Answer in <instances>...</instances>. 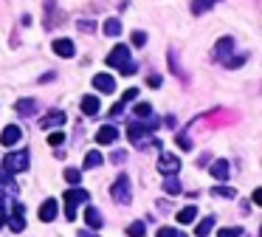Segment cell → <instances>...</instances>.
<instances>
[{"instance_id":"6da1fadb","label":"cell","mask_w":262,"mask_h":237,"mask_svg":"<svg viewBox=\"0 0 262 237\" xmlns=\"http://www.w3.org/2000/svg\"><path fill=\"white\" fill-rule=\"evenodd\" d=\"M155 127H158V118H155V116H152L147 124H144V122H138V118H135V122H130V127H127L130 142H133L135 147H144V144H147V136H152V130H155Z\"/></svg>"},{"instance_id":"ac0fdd59","label":"cell","mask_w":262,"mask_h":237,"mask_svg":"<svg viewBox=\"0 0 262 237\" xmlns=\"http://www.w3.org/2000/svg\"><path fill=\"white\" fill-rule=\"evenodd\" d=\"M82 113H85V116H96V113H99V99H96V96H82Z\"/></svg>"},{"instance_id":"ab89813d","label":"cell","mask_w":262,"mask_h":237,"mask_svg":"<svg viewBox=\"0 0 262 237\" xmlns=\"http://www.w3.org/2000/svg\"><path fill=\"white\" fill-rule=\"evenodd\" d=\"M0 226H6V209L0 206Z\"/></svg>"},{"instance_id":"8992f818","label":"cell","mask_w":262,"mask_h":237,"mask_svg":"<svg viewBox=\"0 0 262 237\" xmlns=\"http://www.w3.org/2000/svg\"><path fill=\"white\" fill-rule=\"evenodd\" d=\"M79 204H90V192L87 190H82V186H71V190L65 192V206H76Z\"/></svg>"},{"instance_id":"b9f144b4","label":"cell","mask_w":262,"mask_h":237,"mask_svg":"<svg viewBox=\"0 0 262 237\" xmlns=\"http://www.w3.org/2000/svg\"><path fill=\"white\" fill-rule=\"evenodd\" d=\"M260 237H262V226H260Z\"/></svg>"},{"instance_id":"277c9868","label":"cell","mask_w":262,"mask_h":237,"mask_svg":"<svg viewBox=\"0 0 262 237\" xmlns=\"http://www.w3.org/2000/svg\"><path fill=\"white\" fill-rule=\"evenodd\" d=\"M234 40L231 37H220L217 40V46H215V51H212V60H215V62H220V65H226L231 60V51H234Z\"/></svg>"},{"instance_id":"52a82bcc","label":"cell","mask_w":262,"mask_h":237,"mask_svg":"<svg viewBox=\"0 0 262 237\" xmlns=\"http://www.w3.org/2000/svg\"><path fill=\"white\" fill-rule=\"evenodd\" d=\"M11 232H23L25 229V206L23 204H11V220H8Z\"/></svg>"},{"instance_id":"f1b7e54d","label":"cell","mask_w":262,"mask_h":237,"mask_svg":"<svg viewBox=\"0 0 262 237\" xmlns=\"http://www.w3.org/2000/svg\"><path fill=\"white\" fill-rule=\"evenodd\" d=\"M243 234V229L240 226H229V229H220L217 232V237H240Z\"/></svg>"},{"instance_id":"4316f807","label":"cell","mask_w":262,"mask_h":237,"mask_svg":"<svg viewBox=\"0 0 262 237\" xmlns=\"http://www.w3.org/2000/svg\"><path fill=\"white\" fill-rule=\"evenodd\" d=\"M65 181H68V186H79L82 172L79 170H73V166H68V170H65Z\"/></svg>"},{"instance_id":"9a60e30c","label":"cell","mask_w":262,"mask_h":237,"mask_svg":"<svg viewBox=\"0 0 262 237\" xmlns=\"http://www.w3.org/2000/svg\"><path fill=\"white\" fill-rule=\"evenodd\" d=\"M37 214H40L42 223H51V220H54V218H56V200H54V198H48L45 204L40 206V212H37Z\"/></svg>"},{"instance_id":"836d02e7","label":"cell","mask_w":262,"mask_h":237,"mask_svg":"<svg viewBox=\"0 0 262 237\" xmlns=\"http://www.w3.org/2000/svg\"><path fill=\"white\" fill-rule=\"evenodd\" d=\"M135 96H138V90H135V88H127V90H124V96H121V102H133Z\"/></svg>"},{"instance_id":"484cf974","label":"cell","mask_w":262,"mask_h":237,"mask_svg":"<svg viewBox=\"0 0 262 237\" xmlns=\"http://www.w3.org/2000/svg\"><path fill=\"white\" fill-rule=\"evenodd\" d=\"M212 195L226 198V200H234V198H237V190H231V186H212Z\"/></svg>"},{"instance_id":"d6986e66","label":"cell","mask_w":262,"mask_h":237,"mask_svg":"<svg viewBox=\"0 0 262 237\" xmlns=\"http://www.w3.org/2000/svg\"><path fill=\"white\" fill-rule=\"evenodd\" d=\"M102 161H104L102 152H99V150H90L85 156V164H82V166H85V170H96V166H102Z\"/></svg>"},{"instance_id":"d4e9b609","label":"cell","mask_w":262,"mask_h":237,"mask_svg":"<svg viewBox=\"0 0 262 237\" xmlns=\"http://www.w3.org/2000/svg\"><path fill=\"white\" fill-rule=\"evenodd\" d=\"M104 34H107V37H119V34H121V23L116 20V17L104 20Z\"/></svg>"},{"instance_id":"83f0119b","label":"cell","mask_w":262,"mask_h":237,"mask_svg":"<svg viewBox=\"0 0 262 237\" xmlns=\"http://www.w3.org/2000/svg\"><path fill=\"white\" fill-rule=\"evenodd\" d=\"M144 234H147V226H144L141 220H135L127 226V237H144Z\"/></svg>"},{"instance_id":"f546056e","label":"cell","mask_w":262,"mask_h":237,"mask_svg":"<svg viewBox=\"0 0 262 237\" xmlns=\"http://www.w3.org/2000/svg\"><path fill=\"white\" fill-rule=\"evenodd\" d=\"M155 237H183V234H181L178 229H172V226H161V229H158V234H155Z\"/></svg>"},{"instance_id":"74e56055","label":"cell","mask_w":262,"mask_h":237,"mask_svg":"<svg viewBox=\"0 0 262 237\" xmlns=\"http://www.w3.org/2000/svg\"><path fill=\"white\" fill-rule=\"evenodd\" d=\"M251 200H254L257 206H262V186H257V190H254V195H251Z\"/></svg>"},{"instance_id":"7c38bea8","label":"cell","mask_w":262,"mask_h":237,"mask_svg":"<svg viewBox=\"0 0 262 237\" xmlns=\"http://www.w3.org/2000/svg\"><path fill=\"white\" fill-rule=\"evenodd\" d=\"M65 113L62 110H51V113H45V116L40 118V127L42 130H54V127H59V124H65Z\"/></svg>"},{"instance_id":"2e32d148","label":"cell","mask_w":262,"mask_h":237,"mask_svg":"<svg viewBox=\"0 0 262 237\" xmlns=\"http://www.w3.org/2000/svg\"><path fill=\"white\" fill-rule=\"evenodd\" d=\"M85 223L87 226H90V229H102V212H99V209H96V206H90L87 204V209H85Z\"/></svg>"},{"instance_id":"5b68a950","label":"cell","mask_w":262,"mask_h":237,"mask_svg":"<svg viewBox=\"0 0 262 237\" xmlns=\"http://www.w3.org/2000/svg\"><path fill=\"white\" fill-rule=\"evenodd\" d=\"M107 65H110V68H119V71H124V68L130 65V48L127 46H116L110 54H107Z\"/></svg>"},{"instance_id":"ffe728a7","label":"cell","mask_w":262,"mask_h":237,"mask_svg":"<svg viewBox=\"0 0 262 237\" xmlns=\"http://www.w3.org/2000/svg\"><path fill=\"white\" fill-rule=\"evenodd\" d=\"M17 113H20V116H34V113H37V102H34V99H20V102H17Z\"/></svg>"},{"instance_id":"d6a6232c","label":"cell","mask_w":262,"mask_h":237,"mask_svg":"<svg viewBox=\"0 0 262 237\" xmlns=\"http://www.w3.org/2000/svg\"><path fill=\"white\" fill-rule=\"evenodd\" d=\"M130 42H133V46H138V48H141L144 42H147V34H144V32H133V37H130Z\"/></svg>"},{"instance_id":"9c48e42d","label":"cell","mask_w":262,"mask_h":237,"mask_svg":"<svg viewBox=\"0 0 262 237\" xmlns=\"http://www.w3.org/2000/svg\"><path fill=\"white\" fill-rule=\"evenodd\" d=\"M54 54H56V56H65V60H71V56L76 54V46H73V40H68V37L54 40Z\"/></svg>"},{"instance_id":"7402d4cb","label":"cell","mask_w":262,"mask_h":237,"mask_svg":"<svg viewBox=\"0 0 262 237\" xmlns=\"http://www.w3.org/2000/svg\"><path fill=\"white\" fill-rule=\"evenodd\" d=\"M181 181H178V178H175V175H167V181H164V192H167V195H181Z\"/></svg>"},{"instance_id":"30bf717a","label":"cell","mask_w":262,"mask_h":237,"mask_svg":"<svg viewBox=\"0 0 262 237\" xmlns=\"http://www.w3.org/2000/svg\"><path fill=\"white\" fill-rule=\"evenodd\" d=\"M20 138H23V130H20L17 124H8L6 130L0 133V144H3V147H14Z\"/></svg>"},{"instance_id":"ba28073f","label":"cell","mask_w":262,"mask_h":237,"mask_svg":"<svg viewBox=\"0 0 262 237\" xmlns=\"http://www.w3.org/2000/svg\"><path fill=\"white\" fill-rule=\"evenodd\" d=\"M181 170V158L178 156H161L158 158V172L161 175H175Z\"/></svg>"},{"instance_id":"7a4b0ae2","label":"cell","mask_w":262,"mask_h":237,"mask_svg":"<svg viewBox=\"0 0 262 237\" xmlns=\"http://www.w3.org/2000/svg\"><path fill=\"white\" fill-rule=\"evenodd\" d=\"M110 195H113V200H116V204H121V206H127L130 200H133V184H130L127 175H119V178L113 181Z\"/></svg>"},{"instance_id":"3957f363","label":"cell","mask_w":262,"mask_h":237,"mask_svg":"<svg viewBox=\"0 0 262 237\" xmlns=\"http://www.w3.org/2000/svg\"><path fill=\"white\" fill-rule=\"evenodd\" d=\"M3 170H6L8 175H17V172H25L28 170V152H8L6 158H3Z\"/></svg>"},{"instance_id":"44dd1931","label":"cell","mask_w":262,"mask_h":237,"mask_svg":"<svg viewBox=\"0 0 262 237\" xmlns=\"http://www.w3.org/2000/svg\"><path fill=\"white\" fill-rule=\"evenodd\" d=\"M133 113H135V118H138V122H150V118H152V108L147 102H138L133 108Z\"/></svg>"},{"instance_id":"60d3db41","label":"cell","mask_w":262,"mask_h":237,"mask_svg":"<svg viewBox=\"0 0 262 237\" xmlns=\"http://www.w3.org/2000/svg\"><path fill=\"white\" fill-rule=\"evenodd\" d=\"M79 237H96L93 232H79Z\"/></svg>"},{"instance_id":"e0dca14e","label":"cell","mask_w":262,"mask_h":237,"mask_svg":"<svg viewBox=\"0 0 262 237\" xmlns=\"http://www.w3.org/2000/svg\"><path fill=\"white\" fill-rule=\"evenodd\" d=\"M198 220V206H186V209H181L178 212V223L181 226H189V223Z\"/></svg>"},{"instance_id":"d590c367","label":"cell","mask_w":262,"mask_h":237,"mask_svg":"<svg viewBox=\"0 0 262 237\" xmlns=\"http://www.w3.org/2000/svg\"><path fill=\"white\" fill-rule=\"evenodd\" d=\"M76 26H79L82 32H87V34H90V32H93V28H96V23H90V20H79V23H76Z\"/></svg>"},{"instance_id":"4fadbf2b","label":"cell","mask_w":262,"mask_h":237,"mask_svg":"<svg viewBox=\"0 0 262 237\" xmlns=\"http://www.w3.org/2000/svg\"><path fill=\"white\" fill-rule=\"evenodd\" d=\"M116 138H119V130H116L113 124H104V127L96 130V142L99 144H113Z\"/></svg>"},{"instance_id":"603a6c76","label":"cell","mask_w":262,"mask_h":237,"mask_svg":"<svg viewBox=\"0 0 262 237\" xmlns=\"http://www.w3.org/2000/svg\"><path fill=\"white\" fill-rule=\"evenodd\" d=\"M215 3H220V0H192V14H203V12H209Z\"/></svg>"},{"instance_id":"8d00e7d4","label":"cell","mask_w":262,"mask_h":237,"mask_svg":"<svg viewBox=\"0 0 262 237\" xmlns=\"http://www.w3.org/2000/svg\"><path fill=\"white\" fill-rule=\"evenodd\" d=\"M124 104H127V102H116L110 108V116H121V113H124Z\"/></svg>"},{"instance_id":"f35d334b","label":"cell","mask_w":262,"mask_h":237,"mask_svg":"<svg viewBox=\"0 0 262 237\" xmlns=\"http://www.w3.org/2000/svg\"><path fill=\"white\" fill-rule=\"evenodd\" d=\"M147 82H150V88H161V76H158V74H152Z\"/></svg>"},{"instance_id":"cb8c5ba5","label":"cell","mask_w":262,"mask_h":237,"mask_svg":"<svg viewBox=\"0 0 262 237\" xmlns=\"http://www.w3.org/2000/svg\"><path fill=\"white\" fill-rule=\"evenodd\" d=\"M212 226H215V214H209V218H203V220H200V226L195 229V234H198V237H209Z\"/></svg>"},{"instance_id":"1f68e13d","label":"cell","mask_w":262,"mask_h":237,"mask_svg":"<svg viewBox=\"0 0 262 237\" xmlns=\"http://www.w3.org/2000/svg\"><path fill=\"white\" fill-rule=\"evenodd\" d=\"M62 142H65V133H59V130H54V133L48 136V144H51V147H59Z\"/></svg>"},{"instance_id":"5bb4252c","label":"cell","mask_w":262,"mask_h":237,"mask_svg":"<svg viewBox=\"0 0 262 237\" xmlns=\"http://www.w3.org/2000/svg\"><path fill=\"white\" fill-rule=\"evenodd\" d=\"M229 161H226V158H217L215 164H212V178H215V181H229Z\"/></svg>"},{"instance_id":"4dcf8cb0","label":"cell","mask_w":262,"mask_h":237,"mask_svg":"<svg viewBox=\"0 0 262 237\" xmlns=\"http://www.w3.org/2000/svg\"><path fill=\"white\" fill-rule=\"evenodd\" d=\"M175 142H178V147H181V150H192V138L186 133H178V138H175Z\"/></svg>"},{"instance_id":"e575fe53","label":"cell","mask_w":262,"mask_h":237,"mask_svg":"<svg viewBox=\"0 0 262 237\" xmlns=\"http://www.w3.org/2000/svg\"><path fill=\"white\" fill-rule=\"evenodd\" d=\"M113 161H116V164H124V161H127V152H124V150H116V152H113Z\"/></svg>"},{"instance_id":"8fae6325","label":"cell","mask_w":262,"mask_h":237,"mask_svg":"<svg viewBox=\"0 0 262 237\" xmlns=\"http://www.w3.org/2000/svg\"><path fill=\"white\" fill-rule=\"evenodd\" d=\"M93 88L99 90V94H113V90H116V79H113L110 74H96Z\"/></svg>"}]
</instances>
